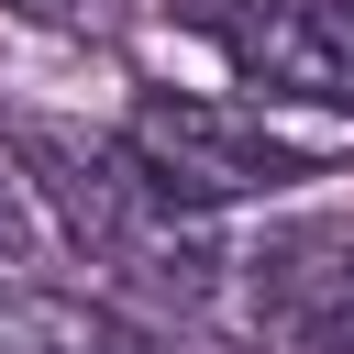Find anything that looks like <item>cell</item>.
Returning <instances> with one entry per match:
<instances>
[{
  "mask_svg": "<svg viewBox=\"0 0 354 354\" xmlns=\"http://www.w3.org/2000/svg\"><path fill=\"white\" fill-rule=\"evenodd\" d=\"M22 166H33V188H44L55 243H77L88 266H111V277H133V288H177V299H199V288L221 277V254H210V210L177 199L133 144L22 133Z\"/></svg>",
  "mask_w": 354,
  "mask_h": 354,
  "instance_id": "cell-1",
  "label": "cell"
},
{
  "mask_svg": "<svg viewBox=\"0 0 354 354\" xmlns=\"http://www.w3.org/2000/svg\"><path fill=\"white\" fill-rule=\"evenodd\" d=\"M122 144H133L177 199H199V210L277 199V188H299V177L332 166V133H288L254 88H243V100H232V88H144L133 122H122Z\"/></svg>",
  "mask_w": 354,
  "mask_h": 354,
  "instance_id": "cell-2",
  "label": "cell"
},
{
  "mask_svg": "<svg viewBox=\"0 0 354 354\" xmlns=\"http://www.w3.org/2000/svg\"><path fill=\"white\" fill-rule=\"evenodd\" d=\"M177 22L277 111L354 122V11L343 0H177Z\"/></svg>",
  "mask_w": 354,
  "mask_h": 354,
  "instance_id": "cell-3",
  "label": "cell"
},
{
  "mask_svg": "<svg viewBox=\"0 0 354 354\" xmlns=\"http://www.w3.org/2000/svg\"><path fill=\"white\" fill-rule=\"evenodd\" d=\"M243 288L288 354H354V243L343 232H277L266 254H243Z\"/></svg>",
  "mask_w": 354,
  "mask_h": 354,
  "instance_id": "cell-4",
  "label": "cell"
},
{
  "mask_svg": "<svg viewBox=\"0 0 354 354\" xmlns=\"http://www.w3.org/2000/svg\"><path fill=\"white\" fill-rule=\"evenodd\" d=\"M0 354H144V332L111 299H66L33 277H0Z\"/></svg>",
  "mask_w": 354,
  "mask_h": 354,
  "instance_id": "cell-5",
  "label": "cell"
},
{
  "mask_svg": "<svg viewBox=\"0 0 354 354\" xmlns=\"http://www.w3.org/2000/svg\"><path fill=\"white\" fill-rule=\"evenodd\" d=\"M44 243H55L44 188H33V166H22V133H0V266H33Z\"/></svg>",
  "mask_w": 354,
  "mask_h": 354,
  "instance_id": "cell-6",
  "label": "cell"
},
{
  "mask_svg": "<svg viewBox=\"0 0 354 354\" xmlns=\"http://www.w3.org/2000/svg\"><path fill=\"white\" fill-rule=\"evenodd\" d=\"M0 11H22L33 33H66V44H111L133 22V0H0Z\"/></svg>",
  "mask_w": 354,
  "mask_h": 354,
  "instance_id": "cell-7",
  "label": "cell"
}]
</instances>
